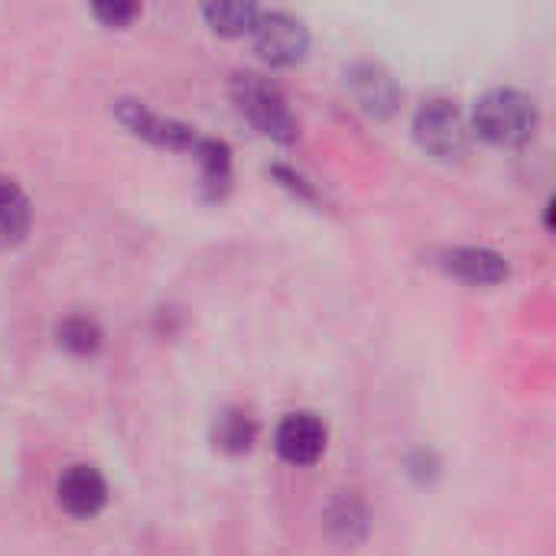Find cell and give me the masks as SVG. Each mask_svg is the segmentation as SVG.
Instances as JSON below:
<instances>
[{
    "instance_id": "6da1fadb",
    "label": "cell",
    "mask_w": 556,
    "mask_h": 556,
    "mask_svg": "<svg viewBox=\"0 0 556 556\" xmlns=\"http://www.w3.org/2000/svg\"><path fill=\"white\" fill-rule=\"evenodd\" d=\"M538 101L515 88H495L476 101L472 127L482 140L495 147H521L538 130Z\"/></svg>"
},
{
    "instance_id": "7a4b0ae2",
    "label": "cell",
    "mask_w": 556,
    "mask_h": 556,
    "mask_svg": "<svg viewBox=\"0 0 556 556\" xmlns=\"http://www.w3.org/2000/svg\"><path fill=\"white\" fill-rule=\"evenodd\" d=\"M235 101H238V111L270 140L277 143H293L300 127H296V117L290 114L287 108V98L280 94L277 85H270L267 78L261 75H238L235 78Z\"/></svg>"
},
{
    "instance_id": "3957f363",
    "label": "cell",
    "mask_w": 556,
    "mask_h": 556,
    "mask_svg": "<svg viewBox=\"0 0 556 556\" xmlns=\"http://www.w3.org/2000/svg\"><path fill=\"white\" fill-rule=\"evenodd\" d=\"M414 137L437 160H456L466 153L469 143V130L459 108L443 98L424 101V108L414 117Z\"/></svg>"
},
{
    "instance_id": "277c9868",
    "label": "cell",
    "mask_w": 556,
    "mask_h": 556,
    "mask_svg": "<svg viewBox=\"0 0 556 556\" xmlns=\"http://www.w3.org/2000/svg\"><path fill=\"white\" fill-rule=\"evenodd\" d=\"M254 49L267 65H296L306 49H309V33L303 26V20L283 13V10H270L257 16L254 29Z\"/></svg>"
},
{
    "instance_id": "5b68a950",
    "label": "cell",
    "mask_w": 556,
    "mask_h": 556,
    "mask_svg": "<svg viewBox=\"0 0 556 556\" xmlns=\"http://www.w3.org/2000/svg\"><path fill=\"white\" fill-rule=\"evenodd\" d=\"M114 114L121 117V124H124L130 134H137V137H143V140H150V143H156V147L195 150V143H199V134H195L189 124H179V121H173V117H163V114L150 111V108L140 104V101H117V104H114Z\"/></svg>"
},
{
    "instance_id": "8992f818",
    "label": "cell",
    "mask_w": 556,
    "mask_h": 556,
    "mask_svg": "<svg viewBox=\"0 0 556 556\" xmlns=\"http://www.w3.org/2000/svg\"><path fill=\"white\" fill-rule=\"evenodd\" d=\"M329 443V430L319 417L313 414H290L283 417V424L277 427L274 446L280 453L283 463L290 466H313L323 459Z\"/></svg>"
},
{
    "instance_id": "52a82bcc",
    "label": "cell",
    "mask_w": 556,
    "mask_h": 556,
    "mask_svg": "<svg viewBox=\"0 0 556 556\" xmlns=\"http://www.w3.org/2000/svg\"><path fill=\"white\" fill-rule=\"evenodd\" d=\"M55 502L72 518H94L108 505V482L94 466H68L55 482Z\"/></svg>"
},
{
    "instance_id": "ba28073f",
    "label": "cell",
    "mask_w": 556,
    "mask_h": 556,
    "mask_svg": "<svg viewBox=\"0 0 556 556\" xmlns=\"http://www.w3.org/2000/svg\"><path fill=\"white\" fill-rule=\"evenodd\" d=\"M345 85L355 94L358 108L365 114H371V117H391L394 108H397V101H401V91H397L394 78L381 65H371V62L355 65L345 75Z\"/></svg>"
},
{
    "instance_id": "9c48e42d",
    "label": "cell",
    "mask_w": 556,
    "mask_h": 556,
    "mask_svg": "<svg viewBox=\"0 0 556 556\" xmlns=\"http://www.w3.org/2000/svg\"><path fill=\"white\" fill-rule=\"evenodd\" d=\"M443 267L476 287H495L508 277V261L489 248H453L443 254Z\"/></svg>"
},
{
    "instance_id": "30bf717a",
    "label": "cell",
    "mask_w": 556,
    "mask_h": 556,
    "mask_svg": "<svg viewBox=\"0 0 556 556\" xmlns=\"http://www.w3.org/2000/svg\"><path fill=\"white\" fill-rule=\"evenodd\" d=\"M29 199L10 179H0V248H13L29 231Z\"/></svg>"
},
{
    "instance_id": "8fae6325",
    "label": "cell",
    "mask_w": 556,
    "mask_h": 556,
    "mask_svg": "<svg viewBox=\"0 0 556 556\" xmlns=\"http://www.w3.org/2000/svg\"><path fill=\"white\" fill-rule=\"evenodd\" d=\"M202 163V182L212 195H225V189L231 186V150L222 140L212 137H199L195 150H192Z\"/></svg>"
},
{
    "instance_id": "7c38bea8",
    "label": "cell",
    "mask_w": 556,
    "mask_h": 556,
    "mask_svg": "<svg viewBox=\"0 0 556 556\" xmlns=\"http://www.w3.org/2000/svg\"><path fill=\"white\" fill-rule=\"evenodd\" d=\"M202 16L218 36H244L254 29L261 10L254 3H205Z\"/></svg>"
},
{
    "instance_id": "4fadbf2b",
    "label": "cell",
    "mask_w": 556,
    "mask_h": 556,
    "mask_svg": "<svg viewBox=\"0 0 556 556\" xmlns=\"http://www.w3.org/2000/svg\"><path fill=\"white\" fill-rule=\"evenodd\" d=\"M55 336H59V345H65L75 355H94L101 345V329L85 316H68L65 323H59Z\"/></svg>"
},
{
    "instance_id": "5bb4252c",
    "label": "cell",
    "mask_w": 556,
    "mask_h": 556,
    "mask_svg": "<svg viewBox=\"0 0 556 556\" xmlns=\"http://www.w3.org/2000/svg\"><path fill=\"white\" fill-rule=\"evenodd\" d=\"M254 437H257V427H254V420H251L248 414L228 410L225 417H218L215 440H218L222 450H228V453H244V450H251Z\"/></svg>"
},
{
    "instance_id": "9a60e30c",
    "label": "cell",
    "mask_w": 556,
    "mask_h": 556,
    "mask_svg": "<svg viewBox=\"0 0 556 556\" xmlns=\"http://www.w3.org/2000/svg\"><path fill=\"white\" fill-rule=\"evenodd\" d=\"M137 13H140L137 3H98V7H94V16H98L104 26H127Z\"/></svg>"
}]
</instances>
